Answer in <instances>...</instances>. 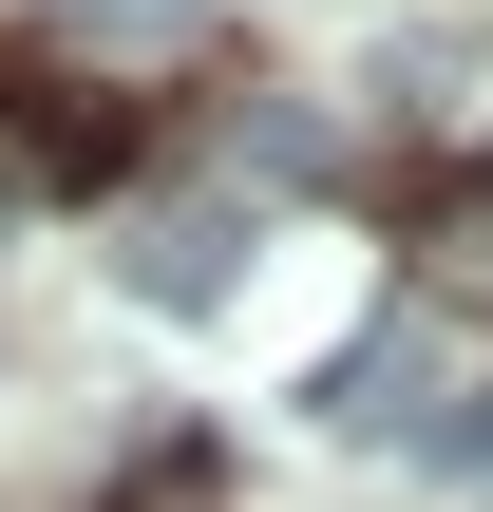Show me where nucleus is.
Segmentation results:
<instances>
[{"instance_id": "1", "label": "nucleus", "mask_w": 493, "mask_h": 512, "mask_svg": "<svg viewBox=\"0 0 493 512\" xmlns=\"http://www.w3.org/2000/svg\"><path fill=\"white\" fill-rule=\"evenodd\" d=\"M114 285H133V304H190V323H209V304L247 285V209H228V190H171V209H133Z\"/></svg>"}, {"instance_id": "2", "label": "nucleus", "mask_w": 493, "mask_h": 512, "mask_svg": "<svg viewBox=\"0 0 493 512\" xmlns=\"http://www.w3.org/2000/svg\"><path fill=\"white\" fill-rule=\"evenodd\" d=\"M114 152H133V114H114V95H76V76L0 95V171H38V190H95Z\"/></svg>"}, {"instance_id": "3", "label": "nucleus", "mask_w": 493, "mask_h": 512, "mask_svg": "<svg viewBox=\"0 0 493 512\" xmlns=\"http://www.w3.org/2000/svg\"><path fill=\"white\" fill-rule=\"evenodd\" d=\"M399 399H418V323H361V342H342V380H323L304 418H342V437H399Z\"/></svg>"}, {"instance_id": "4", "label": "nucleus", "mask_w": 493, "mask_h": 512, "mask_svg": "<svg viewBox=\"0 0 493 512\" xmlns=\"http://www.w3.org/2000/svg\"><path fill=\"white\" fill-rule=\"evenodd\" d=\"M437 247H456V266L493 285V190H456V209H437Z\"/></svg>"}, {"instance_id": "5", "label": "nucleus", "mask_w": 493, "mask_h": 512, "mask_svg": "<svg viewBox=\"0 0 493 512\" xmlns=\"http://www.w3.org/2000/svg\"><path fill=\"white\" fill-rule=\"evenodd\" d=\"M133 512H209V494H190V475H152V494H133Z\"/></svg>"}]
</instances>
